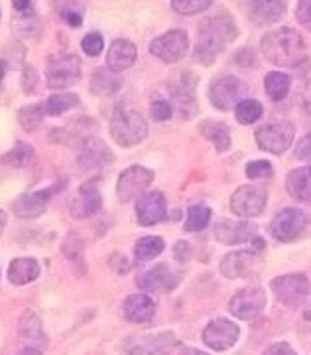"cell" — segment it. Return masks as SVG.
I'll return each instance as SVG.
<instances>
[{
    "instance_id": "cell-36",
    "label": "cell",
    "mask_w": 311,
    "mask_h": 355,
    "mask_svg": "<svg viewBox=\"0 0 311 355\" xmlns=\"http://www.w3.org/2000/svg\"><path fill=\"white\" fill-rule=\"evenodd\" d=\"M44 113H46V105H30V107H24L18 113V123L22 125L24 130L32 132V130H36L42 125Z\"/></svg>"
},
{
    "instance_id": "cell-25",
    "label": "cell",
    "mask_w": 311,
    "mask_h": 355,
    "mask_svg": "<svg viewBox=\"0 0 311 355\" xmlns=\"http://www.w3.org/2000/svg\"><path fill=\"white\" fill-rule=\"evenodd\" d=\"M287 0H249L252 18L260 24H274L286 14Z\"/></svg>"
},
{
    "instance_id": "cell-18",
    "label": "cell",
    "mask_w": 311,
    "mask_h": 355,
    "mask_svg": "<svg viewBox=\"0 0 311 355\" xmlns=\"http://www.w3.org/2000/svg\"><path fill=\"white\" fill-rule=\"evenodd\" d=\"M100 205H103V198L99 190L93 184H87L75 191V196L69 202V211L75 219H87L99 211Z\"/></svg>"
},
{
    "instance_id": "cell-2",
    "label": "cell",
    "mask_w": 311,
    "mask_h": 355,
    "mask_svg": "<svg viewBox=\"0 0 311 355\" xmlns=\"http://www.w3.org/2000/svg\"><path fill=\"white\" fill-rule=\"evenodd\" d=\"M260 50L270 64L278 67H298L308 58L305 42L292 28H280L268 32L260 42Z\"/></svg>"
},
{
    "instance_id": "cell-29",
    "label": "cell",
    "mask_w": 311,
    "mask_h": 355,
    "mask_svg": "<svg viewBox=\"0 0 311 355\" xmlns=\"http://www.w3.org/2000/svg\"><path fill=\"white\" fill-rule=\"evenodd\" d=\"M121 81L114 77V71L111 69H97L91 77V91L95 95H112L114 91H118Z\"/></svg>"
},
{
    "instance_id": "cell-8",
    "label": "cell",
    "mask_w": 311,
    "mask_h": 355,
    "mask_svg": "<svg viewBox=\"0 0 311 355\" xmlns=\"http://www.w3.org/2000/svg\"><path fill=\"white\" fill-rule=\"evenodd\" d=\"M81 77V60L73 53H62L48 62V85L65 89L75 85Z\"/></svg>"
},
{
    "instance_id": "cell-11",
    "label": "cell",
    "mask_w": 311,
    "mask_h": 355,
    "mask_svg": "<svg viewBox=\"0 0 311 355\" xmlns=\"http://www.w3.org/2000/svg\"><path fill=\"white\" fill-rule=\"evenodd\" d=\"M154 182V172L144 166H130L118 176L116 184V196L123 203L130 202L134 198H140L146 193V188Z\"/></svg>"
},
{
    "instance_id": "cell-46",
    "label": "cell",
    "mask_w": 311,
    "mask_h": 355,
    "mask_svg": "<svg viewBox=\"0 0 311 355\" xmlns=\"http://www.w3.org/2000/svg\"><path fill=\"white\" fill-rule=\"evenodd\" d=\"M22 85H24V91L30 95V93H34L37 87V73L30 67V65H26L24 69V76H22Z\"/></svg>"
},
{
    "instance_id": "cell-21",
    "label": "cell",
    "mask_w": 311,
    "mask_h": 355,
    "mask_svg": "<svg viewBox=\"0 0 311 355\" xmlns=\"http://www.w3.org/2000/svg\"><path fill=\"white\" fill-rule=\"evenodd\" d=\"M51 196H53V190H39L32 191V193H24L20 196L16 202L12 203V211L18 217L22 219H34V217H39L42 214H46L48 205L51 202Z\"/></svg>"
},
{
    "instance_id": "cell-14",
    "label": "cell",
    "mask_w": 311,
    "mask_h": 355,
    "mask_svg": "<svg viewBox=\"0 0 311 355\" xmlns=\"http://www.w3.org/2000/svg\"><path fill=\"white\" fill-rule=\"evenodd\" d=\"M264 306H266V294H264V291L252 286V288L238 291L231 298L229 310H231L233 316L240 318V320H252V318H256L260 314L262 310H264Z\"/></svg>"
},
{
    "instance_id": "cell-24",
    "label": "cell",
    "mask_w": 311,
    "mask_h": 355,
    "mask_svg": "<svg viewBox=\"0 0 311 355\" xmlns=\"http://www.w3.org/2000/svg\"><path fill=\"white\" fill-rule=\"evenodd\" d=\"M136 62V46L128 40H114L107 53V67L118 73L125 71Z\"/></svg>"
},
{
    "instance_id": "cell-4",
    "label": "cell",
    "mask_w": 311,
    "mask_h": 355,
    "mask_svg": "<svg viewBox=\"0 0 311 355\" xmlns=\"http://www.w3.org/2000/svg\"><path fill=\"white\" fill-rule=\"evenodd\" d=\"M177 347L174 331H156L126 340L123 345L128 355H170Z\"/></svg>"
},
{
    "instance_id": "cell-53",
    "label": "cell",
    "mask_w": 311,
    "mask_h": 355,
    "mask_svg": "<svg viewBox=\"0 0 311 355\" xmlns=\"http://www.w3.org/2000/svg\"><path fill=\"white\" fill-rule=\"evenodd\" d=\"M6 227V214L0 209V233H2V229Z\"/></svg>"
},
{
    "instance_id": "cell-44",
    "label": "cell",
    "mask_w": 311,
    "mask_h": 355,
    "mask_svg": "<svg viewBox=\"0 0 311 355\" xmlns=\"http://www.w3.org/2000/svg\"><path fill=\"white\" fill-rule=\"evenodd\" d=\"M174 113V107L170 105L168 101H162V99H156L152 103V116L156 121H168L170 116Z\"/></svg>"
},
{
    "instance_id": "cell-19",
    "label": "cell",
    "mask_w": 311,
    "mask_h": 355,
    "mask_svg": "<svg viewBox=\"0 0 311 355\" xmlns=\"http://www.w3.org/2000/svg\"><path fill=\"white\" fill-rule=\"evenodd\" d=\"M258 253L256 251H235L226 254L221 263V272L226 279H242L249 277L258 266Z\"/></svg>"
},
{
    "instance_id": "cell-41",
    "label": "cell",
    "mask_w": 311,
    "mask_h": 355,
    "mask_svg": "<svg viewBox=\"0 0 311 355\" xmlns=\"http://www.w3.org/2000/svg\"><path fill=\"white\" fill-rule=\"evenodd\" d=\"M57 12L62 14L63 20H65L69 26H73V28L81 26V22H83V14H81L79 6H77L75 2H71L69 6H67V4H65V6L57 4Z\"/></svg>"
},
{
    "instance_id": "cell-17",
    "label": "cell",
    "mask_w": 311,
    "mask_h": 355,
    "mask_svg": "<svg viewBox=\"0 0 311 355\" xmlns=\"http://www.w3.org/2000/svg\"><path fill=\"white\" fill-rule=\"evenodd\" d=\"M140 291L144 292H170L179 284V275L168 265H156L136 279Z\"/></svg>"
},
{
    "instance_id": "cell-26",
    "label": "cell",
    "mask_w": 311,
    "mask_h": 355,
    "mask_svg": "<svg viewBox=\"0 0 311 355\" xmlns=\"http://www.w3.org/2000/svg\"><path fill=\"white\" fill-rule=\"evenodd\" d=\"M18 334L30 347L42 349L46 347V331L42 326V320L34 314V312H26L24 316L20 318V326H18Z\"/></svg>"
},
{
    "instance_id": "cell-20",
    "label": "cell",
    "mask_w": 311,
    "mask_h": 355,
    "mask_svg": "<svg viewBox=\"0 0 311 355\" xmlns=\"http://www.w3.org/2000/svg\"><path fill=\"white\" fill-rule=\"evenodd\" d=\"M215 237L223 245H238V243L252 241L256 237V225L252 223H242V221H231V219H221L215 225Z\"/></svg>"
},
{
    "instance_id": "cell-16",
    "label": "cell",
    "mask_w": 311,
    "mask_h": 355,
    "mask_svg": "<svg viewBox=\"0 0 311 355\" xmlns=\"http://www.w3.org/2000/svg\"><path fill=\"white\" fill-rule=\"evenodd\" d=\"M168 216L166 198L162 191H146L138 198L136 202V219L142 227H150L163 221Z\"/></svg>"
},
{
    "instance_id": "cell-45",
    "label": "cell",
    "mask_w": 311,
    "mask_h": 355,
    "mask_svg": "<svg viewBox=\"0 0 311 355\" xmlns=\"http://www.w3.org/2000/svg\"><path fill=\"white\" fill-rule=\"evenodd\" d=\"M299 24H303L308 30H311V0H299L296 8Z\"/></svg>"
},
{
    "instance_id": "cell-12",
    "label": "cell",
    "mask_w": 311,
    "mask_h": 355,
    "mask_svg": "<svg viewBox=\"0 0 311 355\" xmlns=\"http://www.w3.org/2000/svg\"><path fill=\"white\" fill-rule=\"evenodd\" d=\"M308 225V217L301 209L296 207H286L282 209L278 216L272 219V225H270V233L276 241H294L296 237H299L303 233V229Z\"/></svg>"
},
{
    "instance_id": "cell-51",
    "label": "cell",
    "mask_w": 311,
    "mask_h": 355,
    "mask_svg": "<svg viewBox=\"0 0 311 355\" xmlns=\"http://www.w3.org/2000/svg\"><path fill=\"white\" fill-rule=\"evenodd\" d=\"M179 355H209L205 354V352H201V349H195V347H186V349H181Z\"/></svg>"
},
{
    "instance_id": "cell-43",
    "label": "cell",
    "mask_w": 311,
    "mask_h": 355,
    "mask_svg": "<svg viewBox=\"0 0 311 355\" xmlns=\"http://www.w3.org/2000/svg\"><path fill=\"white\" fill-rule=\"evenodd\" d=\"M294 153H296V158H298V160L311 164V130L310 132H305V135L298 140Z\"/></svg>"
},
{
    "instance_id": "cell-5",
    "label": "cell",
    "mask_w": 311,
    "mask_h": 355,
    "mask_svg": "<svg viewBox=\"0 0 311 355\" xmlns=\"http://www.w3.org/2000/svg\"><path fill=\"white\" fill-rule=\"evenodd\" d=\"M247 95V85L235 76H223L219 79L211 81L209 87V99H211L213 107L221 109V111H233L237 109V105Z\"/></svg>"
},
{
    "instance_id": "cell-52",
    "label": "cell",
    "mask_w": 311,
    "mask_h": 355,
    "mask_svg": "<svg viewBox=\"0 0 311 355\" xmlns=\"http://www.w3.org/2000/svg\"><path fill=\"white\" fill-rule=\"evenodd\" d=\"M18 355H42V352L36 349V347H24V349L18 352Z\"/></svg>"
},
{
    "instance_id": "cell-31",
    "label": "cell",
    "mask_w": 311,
    "mask_h": 355,
    "mask_svg": "<svg viewBox=\"0 0 311 355\" xmlns=\"http://www.w3.org/2000/svg\"><path fill=\"white\" fill-rule=\"evenodd\" d=\"M163 247H166V243H163L162 237H142L134 247V259L138 263L152 261L158 254H162Z\"/></svg>"
},
{
    "instance_id": "cell-9",
    "label": "cell",
    "mask_w": 311,
    "mask_h": 355,
    "mask_svg": "<svg viewBox=\"0 0 311 355\" xmlns=\"http://www.w3.org/2000/svg\"><path fill=\"white\" fill-rule=\"evenodd\" d=\"M268 191L260 186H240L231 198V209L238 217H256L266 209Z\"/></svg>"
},
{
    "instance_id": "cell-38",
    "label": "cell",
    "mask_w": 311,
    "mask_h": 355,
    "mask_svg": "<svg viewBox=\"0 0 311 355\" xmlns=\"http://www.w3.org/2000/svg\"><path fill=\"white\" fill-rule=\"evenodd\" d=\"M211 2L213 0H172V8L175 12L191 16V14H199L207 10L211 6Z\"/></svg>"
},
{
    "instance_id": "cell-49",
    "label": "cell",
    "mask_w": 311,
    "mask_h": 355,
    "mask_svg": "<svg viewBox=\"0 0 311 355\" xmlns=\"http://www.w3.org/2000/svg\"><path fill=\"white\" fill-rule=\"evenodd\" d=\"M174 253H175V259H177V261H187V259L191 257V249H189V243H186V241L175 243Z\"/></svg>"
},
{
    "instance_id": "cell-27",
    "label": "cell",
    "mask_w": 311,
    "mask_h": 355,
    "mask_svg": "<svg viewBox=\"0 0 311 355\" xmlns=\"http://www.w3.org/2000/svg\"><path fill=\"white\" fill-rule=\"evenodd\" d=\"M6 277L16 286H24V284H30L39 277V265H37L36 259H32V257L14 259L12 263L8 265Z\"/></svg>"
},
{
    "instance_id": "cell-37",
    "label": "cell",
    "mask_w": 311,
    "mask_h": 355,
    "mask_svg": "<svg viewBox=\"0 0 311 355\" xmlns=\"http://www.w3.org/2000/svg\"><path fill=\"white\" fill-rule=\"evenodd\" d=\"M32 146H28L24 142H20V144H16L10 153L6 154L4 158H2V162L8 166H16V168H20V166H26L30 160H32Z\"/></svg>"
},
{
    "instance_id": "cell-34",
    "label": "cell",
    "mask_w": 311,
    "mask_h": 355,
    "mask_svg": "<svg viewBox=\"0 0 311 355\" xmlns=\"http://www.w3.org/2000/svg\"><path fill=\"white\" fill-rule=\"evenodd\" d=\"M209 221H211V209L207 207V205H191L189 209H187V219H186V231H201V229H205L209 225Z\"/></svg>"
},
{
    "instance_id": "cell-10",
    "label": "cell",
    "mask_w": 311,
    "mask_h": 355,
    "mask_svg": "<svg viewBox=\"0 0 311 355\" xmlns=\"http://www.w3.org/2000/svg\"><path fill=\"white\" fill-rule=\"evenodd\" d=\"M189 48V38L184 30H170L150 44V53L156 55L166 64H175L187 53Z\"/></svg>"
},
{
    "instance_id": "cell-50",
    "label": "cell",
    "mask_w": 311,
    "mask_h": 355,
    "mask_svg": "<svg viewBox=\"0 0 311 355\" xmlns=\"http://www.w3.org/2000/svg\"><path fill=\"white\" fill-rule=\"evenodd\" d=\"M14 2V8L18 10V12H28V8H30V0H12Z\"/></svg>"
},
{
    "instance_id": "cell-35",
    "label": "cell",
    "mask_w": 311,
    "mask_h": 355,
    "mask_svg": "<svg viewBox=\"0 0 311 355\" xmlns=\"http://www.w3.org/2000/svg\"><path fill=\"white\" fill-rule=\"evenodd\" d=\"M262 113H264V109H262V105L256 99H242L237 105V109H235L237 121L240 125H252V123H256L262 116Z\"/></svg>"
},
{
    "instance_id": "cell-33",
    "label": "cell",
    "mask_w": 311,
    "mask_h": 355,
    "mask_svg": "<svg viewBox=\"0 0 311 355\" xmlns=\"http://www.w3.org/2000/svg\"><path fill=\"white\" fill-rule=\"evenodd\" d=\"M77 105H79V97L75 93H57V95H51L46 101V113L51 116H60V114L71 111Z\"/></svg>"
},
{
    "instance_id": "cell-22",
    "label": "cell",
    "mask_w": 311,
    "mask_h": 355,
    "mask_svg": "<svg viewBox=\"0 0 311 355\" xmlns=\"http://www.w3.org/2000/svg\"><path fill=\"white\" fill-rule=\"evenodd\" d=\"M170 95L175 105V111L184 119H189L195 113V93H193V81L187 73H181L175 81H170Z\"/></svg>"
},
{
    "instance_id": "cell-42",
    "label": "cell",
    "mask_w": 311,
    "mask_h": 355,
    "mask_svg": "<svg viewBox=\"0 0 311 355\" xmlns=\"http://www.w3.org/2000/svg\"><path fill=\"white\" fill-rule=\"evenodd\" d=\"M247 176L250 180H260V178L272 176V164L268 160H254L247 166Z\"/></svg>"
},
{
    "instance_id": "cell-40",
    "label": "cell",
    "mask_w": 311,
    "mask_h": 355,
    "mask_svg": "<svg viewBox=\"0 0 311 355\" xmlns=\"http://www.w3.org/2000/svg\"><path fill=\"white\" fill-rule=\"evenodd\" d=\"M81 48H83V51H85L87 55L95 58V55H99L100 51H103V48H105V40H103V36H100L99 32H91V34H87V36L83 38Z\"/></svg>"
},
{
    "instance_id": "cell-47",
    "label": "cell",
    "mask_w": 311,
    "mask_h": 355,
    "mask_svg": "<svg viewBox=\"0 0 311 355\" xmlns=\"http://www.w3.org/2000/svg\"><path fill=\"white\" fill-rule=\"evenodd\" d=\"M262 355H298L287 343H274V345H270L266 352Z\"/></svg>"
},
{
    "instance_id": "cell-39",
    "label": "cell",
    "mask_w": 311,
    "mask_h": 355,
    "mask_svg": "<svg viewBox=\"0 0 311 355\" xmlns=\"http://www.w3.org/2000/svg\"><path fill=\"white\" fill-rule=\"evenodd\" d=\"M63 254L71 261V263H79L83 259V241L77 235H67L63 241Z\"/></svg>"
},
{
    "instance_id": "cell-13",
    "label": "cell",
    "mask_w": 311,
    "mask_h": 355,
    "mask_svg": "<svg viewBox=\"0 0 311 355\" xmlns=\"http://www.w3.org/2000/svg\"><path fill=\"white\" fill-rule=\"evenodd\" d=\"M238 336H240V330L237 324H233L226 318H217V320H211L207 328L203 330V342L215 352H226L238 342Z\"/></svg>"
},
{
    "instance_id": "cell-48",
    "label": "cell",
    "mask_w": 311,
    "mask_h": 355,
    "mask_svg": "<svg viewBox=\"0 0 311 355\" xmlns=\"http://www.w3.org/2000/svg\"><path fill=\"white\" fill-rule=\"evenodd\" d=\"M301 109L308 116H311V79L305 83L303 93H301Z\"/></svg>"
},
{
    "instance_id": "cell-28",
    "label": "cell",
    "mask_w": 311,
    "mask_h": 355,
    "mask_svg": "<svg viewBox=\"0 0 311 355\" xmlns=\"http://www.w3.org/2000/svg\"><path fill=\"white\" fill-rule=\"evenodd\" d=\"M286 190L299 202H311V166L292 170L286 178Z\"/></svg>"
},
{
    "instance_id": "cell-3",
    "label": "cell",
    "mask_w": 311,
    "mask_h": 355,
    "mask_svg": "<svg viewBox=\"0 0 311 355\" xmlns=\"http://www.w3.org/2000/svg\"><path fill=\"white\" fill-rule=\"evenodd\" d=\"M148 125L140 111L130 105H118L111 119V137L118 146H134L146 139Z\"/></svg>"
},
{
    "instance_id": "cell-6",
    "label": "cell",
    "mask_w": 311,
    "mask_h": 355,
    "mask_svg": "<svg viewBox=\"0 0 311 355\" xmlns=\"http://www.w3.org/2000/svg\"><path fill=\"white\" fill-rule=\"evenodd\" d=\"M272 291L282 304L290 306V308H298L310 296V280L301 272L284 275V277H278V279L272 280Z\"/></svg>"
},
{
    "instance_id": "cell-23",
    "label": "cell",
    "mask_w": 311,
    "mask_h": 355,
    "mask_svg": "<svg viewBox=\"0 0 311 355\" xmlns=\"http://www.w3.org/2000/svg\"><path fill=\"white\" fill-rule=\"evenodd\" d=\"M125 318L132 324H146L156 314V304L148 294H132L123 306Z\"/></svg>"
},
{
    "instance_id": "cell-15",
    "label": "cell",
    "mask_w": 311,
    "mask_h": 355,
    "mask_svg": "<svg viewBox=\"0 0 311 355\" xmlns=\"http://www.w3.org/2000/svg\"><path fill=\"white\" fill-rule=\"evenodd\" d=\"M111 162L112 154L103 140L95 137L81 140V146L77 150V164L81 166V170H100Z\"/></svg>"
},
{
    "instance_id": "cell-1",
    "label": "cell",
    "mask_w": 311,
    "mask_h": 355,
    "mask_svg": "<svg viewBox=\"0 0 311 355\" xmlns=\"http://www.w3.org/2000/svg\"><path fill=\"white\" fill-rule=\"evenodd\" d=\"M197 46H195V60L203 65L213 64L217 55H221L229 44L238 36L237 24L229 16H213L203 20L197 32Z\"/></svg>"
},
{
    "instance_id": "cell-30",
    "label": "cell",
    "mask_w": 311,
    "mask_h": 355,
    "mask_svg": "<svg viewBox=\"0 0 311 355\" xmlns=\"http://www.w3.org/2000/svg\"><path fill=\"white\" fill-rule=\"evenodd\" d=\"M201 132L211 140L219 153H226L229 150V146H231V130H229L226 125H223V123H205L201 127Z\"/></svg>"
},
{
    "instance_id": "cell-32",
    "label": "cell",
    "mask_w": 311,
    "mask_h": 355,
    "mask_svg": "<svg viewBox=\"0 0 311 355\" xmlns=\"http://www.w3.org/2000/svg\"><path fill=\"white\" fill-rule=\"evenodd\" d=\"M264 87H266V93L272 101H282L290 91V77L286 73H280V71H272L266 76Z\"/></svg>"
},
{
    "instance_id": "cell-54",
    "label": "cell",
    "mask_w": 311,
    "mask_h": 355,
    "mask_svg": "<svg viewBox=\"0 0 311 355\" xmlns=\"http://www.w3.org/2000/svg\"><path fill=\"white\" fill-rule=\"evenodd\" d=\"M4 71H6V64L0 62V81H2V77H4Z\"/></svg>"
},
{
    "instance_id": "cell-7",
    "label": "cell",
    "mask_w": 311,
    "mask_h": 355,
    "mask_svg": "<svg viewBox=\"0 0 311 355\" xmlns=\"http://www.w3.org/2000/svg\"><path fill=\"white\" fill-rule=\"evenodd\" d=\"M296 137V127L287 121L268 123L256 130V142L262 150L270 154H284L292 146Z\"/></svg>"
}]
</instances>
